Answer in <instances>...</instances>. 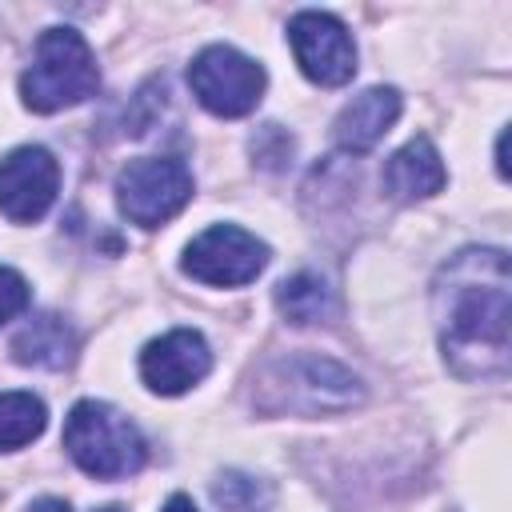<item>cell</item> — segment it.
Segmentation results:
<instances>
[{
  "label": "cell",
  "mask_w": 512,
  "mask_h": 512,
  "mask_svg": "<svg viewBox=\"0 0 512 512\" xmlns=\"http://www.w3.org/2000/svg\"><path fill=\"white\" fill-rule=\"evenodd\" d=\"M208 368H212L208 340L192 328H172L140 352V376L160 396L188 392L192 384H200L208 376Z\"/></svg>",
  "instance_id": "30bf717a"
},
{
  "label": "cell",
  "mask_w": 512,
  "mask_h": 512,
  "mask_svg": "<svg viewBox=\"0 0 512 512\" xmlns=\"http://www.w3.org/2000/svg\"><path fill=\"white\" fill-rule=\"evenodd\" d=\"M268 264V244L236 224H212L184 248V272L212 288H240Z\"/></svg>",
  "instance_id": "52a82bcc"
},
{
  "label": "cell",
  "mask_w": 512,
  "mask_h": 512,
  "mask_svg": "<svg viewBox=\"0 0 512 512\" xmlns=\"http://www.w3.org/2000/svg\"><path fill=\"white\" fill-rule=\"evenodd\" d=\"M188 84L212 116H248L264 96V68L228 44H212L196 52Z\"/></svg>",
  "instance_id": "8992f818"
},
{
  "label": "cell",
  "mask_w": 512,
  "mask_h": 512,
  "mask_svg": "<svg viewBox=\"0 0 512 512\" xmlns=\"http://www.w3.org/2000/svg\"><path fill=\"white\" fill-rule=\"evenodd\" d=\"M160 512H196V504H192L188 496H172V500H168Z\"/></svg>",
  "instance_id": "ffe728a7"
},
{
  "label": "cell",
  "mask_w": 512,
  "mask_h": 512,
  "mask_svg": "<svg viewBox=\"0 0 512 512\" xmlns=\"http://www.w3.org/2000/svg\"><path fill=\"white\" fill-rule=\"evenodd\" d=\"M396 116H400L396 88H364L336 116V144L348 152H368L372 144L384 140V132L396 124Z\"/></svg>",
  "instance_id": "8fae6325"
},
{
  "label": "cell",
  "mask_w": 512,
  "mask_h": 512,
  "mask_svg": "<svg viewBox=\"0 0 512 512\" xmlns=\"http://www.w3.org/2000/svg\"><path fill=\"white\" fill-rule=\"evenodd\" d=\"M60 192V164L48 148L24 144L0 160V212L16 224L40 220Z\"/></svg>",
  "instance_id": "9c48e42d"
},
{
  "label": "cell",
  "mask_w": 512,
  "mask_h": 512,
  "mask_svg": "<svg viewBox=\"0 0 512 512\" xmlns=\"http://www.w3.org/2000/svg\"><path fill=\"white\" fill-rule=\"evenodd\" d=\"M48 424L44 400L32 392H0V452L32 444Z\"/></svg>",
  "instance_id": "9a60e30c"
},
{
  "label": "cell",
  "mask_w": 512,
  "mask_h": 512,
  "mask_svg": "<svg viewBox=\"0 0 512 512\" xmlns=\"http://www.w3.org/2000/svg\"><path fill=\"white\" fill-rule=\"evenodd\" d=\"M276 308L288 324H328L336 316V296L324 276L316 272H292L276 284Z\"/></svg>",
  "instance_id": "5bb4252c"
},
{
  "label": "cell",
  "mask_w": 512,
  "mask_h": 512,
  "mask_svg": "<svg viewBox=\"0 0 512 512\" xmlns=\"http://www.w3.org/2000/svg\"><path fill=\"white\" fill-rule=\"evenodd\" d=\"M252 152L260 156L264 168H280L292 156V136L280 132V124H264V132L252 140Z\"/></svg>",
  "instance_id": "e0dca14e"
},
{
  "label": "cell",
  "mask_w": 512,
  "mask_h": 512,
  "mask_svg": "<svg viewBox=\"0 0 512 512\" xmlns=\"http://www.w3.org/2000/svg\"><path fill=\"white\" fill-rule=\"evenodd\" d=\"M100 512H124V508H116V504H108V508H100Z\"/></svg>",
  "instance_id": "44dd1931"
},
{
  "label": "cell",
  "mask_w": 512,
  "mask_h": 512,
  "mask_svg": "<svg viewBox=\"0 0 512 512\" xmlns=\"http://www.w3.org/2000/svg\"><path fill=\"white\" fill-rule=\"evenodd\" d=\"M288 44L300 72L312 84L336 88V84H348L356 72V44L348 28L328 12H296L288 20Z\"/></svg>",
  "instance_id": "ba28073f"
},
{
  "label": "cell",
  "mask_w": 512,
  "mask_h": 512,
  "mask_svg": "<svg viewBox=\"0 0 512 512\" xmlns=\"http://www.w3.org/2000/svg\"><path fill=\"white\" fill-rule=\"evenodd\" d=\"M364 400V384L340 360L316 352H292L260 368L256 376V408L260 412H296V416H324L348 412Z\"/></svg>",
  "instance_id": "7a4b0ae2"
},
{
  "label": "cell",
  "mask_w": 512,
  "mask_h": 512,
  "mask_svg": "<svg viewBox=\"0 0 512 512\" xmlns=\"http://www.w3.org/2000/svg\"><path fill=\"white\" fill-rule=\"evenodd\" d=\"M12 356L20 364H36V368H68L76 360V332L64 316L40 312L16 332Z\"/></svg>",
  "instance_id": "4fadbf2b"
},
{
  "label": "cell",
  "mask_w": 512,
  "mask_h": 512,
  "mask_svg": "<svg viewBox=\"0 0 512 512\" xmlns=\"http://www.w3.org/2000/svg\"><path fill=\"white\" fill-rule=\"evenodd\" d=\"M432 312L448 368L460 380H504L508 376V316L512 280L504 248L456 252L432 284Z\"/></svg>",
  "instance_id": "6da1fadb"
},
{
  "label": "cell",
  "mask_w": 512,
  "mask_h": 512,
  "mask_svg": "<svg viewBox=\"0 0 512 512\" xmlns=\"http://www.w3.org/2000/svg\"><path fill=\"white\" fill-rule=\"evenodd\" d=\"M100 88V68L76 28H48L36 40L32 64L20 76V96L32 112H60Z\"/></svg>",
  "instance_id": "3957f363"
},
{
  "label": "cell",
  "mask_w": 512,
  "mask_h": 512,
  "mask_svg": "<svg viewBox=\"0 0 512 512\" xmlns=\"http://www.w3.org/2000/svg\"><path fill=\"white\" fill-rule=\"evenodd\" d=\"M444 180H448V176H444V160H440V152L432 148L428 136L408 140V144L396 148V152L388 156V164H384V188H388V196H396V200H404V204L436 196V192L444 188Z\"/></svg>",
  "instance_id": "7c38bea8"
},
{
  "label": "cell",
  "mask_w": 512,
  "mask_h": 512,
  "mask_svg": "<svg viewBox=\"0 0 512 512\" xmlns=\"http://www.w3.org/2000/svg\"><path fill=\"white\" fill-rule=\"evenodd\" d=\"M68 456L96 480H124L144 468L148 444L140 428L104 400H80L64 420Z\"/></svg>",
  "instance_id": "277c9868"
},
{
  "label": "cell",
  "mask_w": 512,
  "mask_h": 512,
  "mask_svg": "<svg viewBox=\"0 0 512 512\" xmlns=\"http://www.w3.org/2000/svg\"><path fill=\"white\" fill-rule=\"evenodd\" d=\"M28 308V280L12 268L0 264V324H8L12 316H20Z\"/></svg>",
  "instance_id": "ac0fdd59"
},
{
  "label": "cell",
  "mask_w": 512,
  "mask_h": 512,
  "mask_svg": "<svg viewBox=\"0 0 512 512\" xmlns=\"http://www.w3.org/2000/svg\"><path fill=\"white\" fill-rule=\"evenodd\" d=\"M28 512H72L64 500H56V496H44V500H36Z\"/></svg>",
  "instance_id": "d6986e66"
},
{
  "label": "cell",
  "mask_w": 512,
  "mask_h": 512,
  "mask_svg": "<svg viewBox=\"0 0 512 512\" xmlns=\"http://www.w3.org/2000/svg\"><path fill=\"white\" fill-rule=\"evenodd\" d=\"M212 500L224 512H272L276 488L260 476H248V472H220L212 480Z\"/></svg>",
  "instance_id": "2e32d148"
},
{
  "label": "cell",
  "mask_w": 512,
  "mask_h": 512,
  "mask_svg": "<svg viewBox=\"0 0 512 512\" xmlns=\"http://www.w3.org/2000/svg\"><path fill=\"white\" fill-rule=\"evenodd\" d=\"M116 200L132 224L160 228L192 200V172L176 156L128 160L116 176Z\"/></svg>",
  "instance_id": "5b68a950"
}]
</instances>
